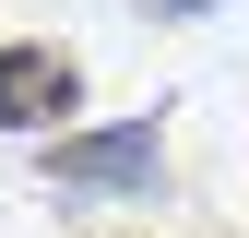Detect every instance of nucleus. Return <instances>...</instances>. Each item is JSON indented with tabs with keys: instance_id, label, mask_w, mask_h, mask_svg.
I'll return each mask as SVG.
<instances>
[{
	"instance_id": "obj_1",
	"label": "nucleus",
	"mask_w": 249,
	"mask_h": 238,
	"mask_svg": "<svg viewBox=\"0 0 249 238\" xmlns=\"http://www.w3.org/2000/svg\"><path fill=\"white\" fill-rule=\"evenodd\" d=\"M154 178H166V131H154V119L59 131V143H48V191H83V202H154Z\"/></svg>"
},
{
	"instance_id": "obj_2",
	"label": "nucleus",
	"mask_w": 249,
	"mask_h": 238,
	"mask_svg": "<svg viewBox=\"0 0 249 238\" xmlns=\"http://www.w3.org/2000/svg\"><path fill=\"white\" fill-rule=\"evenodd\" d=\"M71 107H83V72H71V48H48V36L0 48V131H59Z\"/></svg>"
},
{
	"instance_id": "obj_3",
	"label": "nucleus",
	"mask_w": 249,
	"mask_h": 238,
	"mask_svg": "<svg viewBox=\"0 0 249 238\" xmlns=\"http://www.w3.org/2000/svg\"><path fill=\"white\" fill-rule=\"evenodd\" d=\"M142 12H166V24H190V12H213V0H142Z\"/></svg>"
}]
</instances>
